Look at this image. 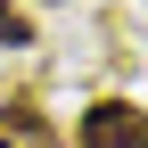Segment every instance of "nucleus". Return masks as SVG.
<instances>
[{
    "label": "nucleus",
    "instance_id": "obj_1",
    "mask_svg": "<svg viewBox=\"0 0 148 148\" xmlns=\"http://www.w3.org/2000/svg\"><path fill=\"white\" fill-rule=\"evenodd\" d=\"M74 140H82V148H148V115L132 99H99V107H82Z\"/></svg>",
    "mask_w": 148,
    "mask_h": 148
},
{
    "label": "nucleus",
    "instance_id": "obj_2",
    "mask_svg": "<svg viewBox=\"0 0 148 148\" xmlns=\"http://www.w3.org/2000/svg\"><path fill=\"white\" fill-rule=\"evenodd\" d=\"M0 41H8V49H25V41H33V25L8 8V0H0Z\"/></svg>",
    "mask_w": 148,
    "mask_h": 148
},
{
    "label": "nucleus",
    "instance_id": "obj_3",
    "mask_svg": "<svg viewBox=\"0 0 148 148\" xmlns=\"http://www.w3.org/2000/svg\"><path fill=\"white\" fill-rule=\"evenodd\" d=\"M0 148H8V140H0Z\"/></svg>",
    "mask_w": 148,
    "mask_h": 148
}]
</instances>
